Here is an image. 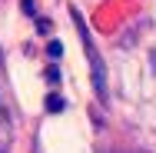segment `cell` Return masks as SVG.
<instances>
[{"label": "cell", "mask_w": 156, "mask_h": 153, "mask_svg": "<svg viewBox=\"0 0 156 153\" xmlns=\"http://www.w3.org/2000/svg\"><path fill=\"white\" fill-rule=\"evenodd\" d=\"M73 17H76V10H73ZM76 30H80V37H83L87 60H90V70H93V90H96V97H106V70H103V63H100V57H96V47H93V40H90V33H87V27H83L80 17H76Z\"/></svg>", "instance_id": "6da1fadb"}, {"label": "cell", "mask_w": 156, "mask_h": 153, "mask_svg": "<svg viewBox=\"0 0 156 153\" xmlns=\"http://www.w3.org/2000/svg\"><path fill=\"white\" fill-rule=\"evenodd\" d=\"M47 110L60 113V110H63V97H47Z\"/></svg>", "instance_id": "7a4b0ae2"}, {"label": "cell", "mask_w": 156, "mask_h": 153, "mask_svg": "<svg viewBox=\"0 0 156 153\" xmlns=\"http://www.w3.org/2000/svg\"><path fill=\"white\" fill-rule=\"evenodd\" d=\"M60 53H63V47L57 43V40H53V43H50V57H60Z\"/></svg>", "instance_id": "3957f363"}]
</instances>
